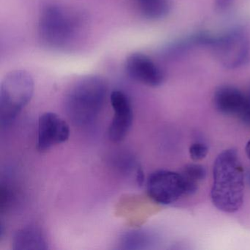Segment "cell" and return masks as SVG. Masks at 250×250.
Wrapping results in <instances>:
<instances>
[{"instance_id": "cell-1", "label": "cell", "mask_w": 250, "mask_h": 250, "mask_svg": "<svg viewBox=\"0 0 250 250\" xmlns=\"http://www.w3.org/2000/svg\"><path fill=\"white\" fill-rule=\"evenodd\" d=\"M244 196V172L239 156L234 149L225 150L213 163L212 203L225 213H235L242 206Z\"/></svg>"}, {"instance_id": "cell-2", "label": "cell", "mask_w": 250, "mask_h": 250, "mask_svg": "<svg viewBox=\"0 0 250 250\" xmlns=\"http://www.w3.org/2000/svg\"><path fill=\"white\" fill-rule=\"evenodd\" d=\"M84 23V17L77 11L60 4H47L39 17V36L48 47L66 49L80 36Z\"/></svg>"}, {"instance_id": "cell-3", "label": "cell", "mask_w": 250, "mask_h": 250, "mask_svg": "<svg viewBox=\"0 0 250 250\" xmlns=\"http://www.w3.org/2000/svg\"><path fill=\"white\" fill-rule=\"evenodd\" d=\"M106 81L99 76H88L77 82L65 98V111L73 124L85 126L100 113L107 96Z\"/></svg>"}, {"instance_id": "cell-4", "label": "cell", "mask_w": 250, "mask_h": 250, "mask_svg": "<svg viewBox=\"0 0 250 250\" xmlns=\"http://www.w3.org/2000/svg\"><path fill=\"white\" fill-rule=\"evenodd\" d=\"M34 81L27 71L17 70L5 76L0 85V121L9 125L30 102Z\"/></svg>"}, {"instance_id": "cell-5", "label": "cell", "mask_w": 250, "mask_h": 250, "mask_svg": "<svg viewBox=\"0 0 250 250\" xmlns=\"http://www.w3.org/2000/svg\"><path fill=\"white\" fill-rule=\"evenodd\" d=\"M210 46L216 59L225 68H236L250 62V40L241 30L213 38Z\"/></svg>"}, {"instance_id": "cell-6", "label": "cell", "mask_w": 250, "mask_h": 250, "mask_svg": "<svg viewBox=\"0 0 250 250\" xmlns=\"http://www.w3.org/2000/svg\"><path fill=\"white\" fill-rule=\"evenodd\" d=\"M146 187L149 197L158 204H172L185 195L182 176L173 171H155L147 178Z\"/></svg>"}, {"instance_id": "cell-7", "label": "cell", "mask_w": 250, "mask_h": 250, "mask_svg": "<svg viewBox=\"0 0 250 250\" xmlns=\"http://www.w3.org/2000/svg\"><path fill=\"white\" fill-rule=\"evenodd\" d=\"M69 136V125L61 116L54 112H45L41 115L37 141V148L40 151L65 143Z\"/></svg>"}, {"instance_id": "cell-8", "label": "cell", "mask_w": 250, "mask_h": 250, "mask_svg": "<svg viewBox=\"0 0 250 250\" xmlns=\"http://www.w3.org/2000/svg\"><path fill=\"white\" fill-rule=\"evenodd\" d=\"M114 116L109 127V137L114 143H120L126 137L132 125V106L128 96L121 90H114L110 95Z\"/></svg>"}, {"instance_id": "cell-9", "label": "cell", "mask_w": 250, "mask_h": 250, "mask_svg": "<svg viewBox=\"0 0 250 250\" xmlns=\"http://www.w3.org/2000/svg\"><path fill=\"white\" fill-rule=\"evenodd\" d=\"M125 70L133 80L150 87H158L165 80L162 68L144 54L129 55L125 61Z\"/></svg>"}, {"instance_id": "cell-10", "label": "cell", "mask_w": 250, "mask_h": 250, "mask_svg": "<svg viewBox=\"0 0 250 250\" xmlns=\"http://www.w3.org/2000/svg\"><path fill=\"white\" fill-rule=\"evenodd\" d=\"M245 94L232 86H222L216 90L213 96L215 107L220 113L238 116Z\"/></svg>"}, {"instance_id": "cell-11", "label": "cell", "mask_w": 250, "mask_h": 250, "mask_svg": "<svg viewBox=\"0 0 250 250\" xmlns=\"http://www.w3.org/2000/svg\"><path fill=\"white\" fill-rule=\"evenodd\" d=\"M12 248L14 250H46L48 243L42 229L28 226L19 229L14 234Z\"/></svg>"}, {"instance_id": "cell-12", "label": "cell", "mask_w": 250, "mask_h": 250, "mask_svg": "<svg viewBox=\"0 0 250 250\" xmlns=\"http://www.w3.org/2000/svg\"><path fill=\"white\" fill-rule=\"evenodd\" d=\"M180 173L184 182L185 195H191L197 191L199 184L206 178V169L199 164H188Z\"/></svg>"}, {"instance_id": "cell-13", "label": "cell", "mask_w": 250, "mask_h": 250, "mask_svg": "<svg viewBox=\"0 0 250 250\" xmlns=\"http://www.w3.org/2000/svg\"><path fill=\"white\" fill-rule=\"evenodd\" d=\"M142 14L150 20H160L166 17L171 9L169 0H137Z\"/></svg>"}, {"instance_id": "cell-14", "label": "cell", "mask_w": 250, "mask_h": 250, "mask_svg": "<svg viewBox=\"0 0 250 250\" xmlns=\"http://www.w3.org/2000/svg\"><path fill=\"white\" fill-rule=\"evenodd\" d=\"M150 243L148 234L143 231H131L121 238V246L126 250H140L146 248Z\"/></svg>"}, {"instance_id": "cell-15", "label": "cell", "mask_w": 250, "mask_h": 250, "mask_svg": "<svg viewBox=\"0 0 250 250\" xmlns=\"http://www.w3.org/2000/svg\"><path fill=\"white\" fill-rule=\"evenodd\" d=\"M188 152H189L191 159L193 161L198 162V161L203 160L207 156L208 147L205 143L196 142L190 146Z\"/></svg>"}, {"instance_id": "cell-16", "label": "cell", "mask_w": 250, "mask_h": 250, "mask_svg": "<svg viewBox=\"0 0 250 250\" xmlns=\"http://www.w3.org/2000/svg\"><path fill=\"white\" fill-rule=\"evenodd\" d=\"M238 117L244 124L250 125V88L245 94L244 103Z\"/></svg>"}, {"instance_id": "cell-17", "label": "cell", "mask_w": 250, "mask_h": 250, "mask_svg": "<svg viewBox=\"0 0 250 250\" xmlns=\"http://www.w3.org/2000/svg\"><path fill=\"white\" fill-rule=\"evenodd\" d=\"M235 3V0H214V7L219 12L228 11L232 8Z\"/></svg>"}, {"instance_id": "cell-18", "label": "cell", "mask_w": 250, "mask_h": 250, "mask_svg": "<svg viewBox=\"0 0 250 250\" xmlns=\"http://www.w3.org/2000/svg\"><path fill=\"white\" fill-rule=\"evenodd\" d=\"M245 152L247 157L250 160V140L247 142V145H246Z\"/></svg>"}, {"instance_id": "cell-19", "label": "cell", "mask_w": 250, "mask_h": 250, "mask_svg": "<svg viewBox=\"0 0 250 250\" xmlns=\"http://www.w3.org/2000/svg\"><path fill=\"white\" fill-rule=\"evenodd\" d=\"M248 181H249V182H250V173L248 174Z\"/></svg>"}]
</instances>
